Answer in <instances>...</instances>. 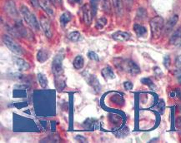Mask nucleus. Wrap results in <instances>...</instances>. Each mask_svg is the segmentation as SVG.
I'll return each instance as SVG.
<instances>
[{
    "mask_svg": "<svg viewBox=\"0 0 181 143\" xmlns=\"http://www.w3.org/2000/svg\"><path fill=\"white\" fill-rule=\"evenodd\" d=\"M87 56H88V58L90 60H92V61H95V62H98L99 60V56H98V54L96 53H94V52H93V51H90V52H88V54H87Z\"/></svg>",
    "mask_w": 181,
    "mask_h": 143,
    "instance_id": "25",
    "label": "nucleus"
},
{
    "mask_svg": "<svg viewBox=\"0 0 181 143\" xmlns=\"http://www.w3.org/2000/svg\"><path fill=\"white\" fill-rule=\"evenodd\" d=\"M112 3L114 8H115V13L118 16H121L123 13V9H124L123 0H112Z\"/></svg>",
    "mask_w": 181,
    "mask_h": 143,
    "instance_id": "15",
    "label": "nucleus"
},
{
    "mask_svg": "<svg viewBox=\"0 0 181 143\" xmlns=\"http://www.w3.org/2000/svg\"><path fill=\"white\" fill-rule=\"evenodd\" d=\"M133 83L131 82H129V81H127V82H124V88L125 90H131L132 88H133Z\"/></svg>",
    "mask_w": 181,
    "mask_h": 143,
    "instance_id": "28",
    "label": "nucleus"
},
{
    "mask_svg": "<svg viewBox=\"0 0 181 143\" xmlns=\"http://www.w3.org/2000/svg\"><path fill=\"white\" fill-rule=\"evenodd\" d=\"M68 1H69V3H71V4H75V3L79 4V3H82V0H68Z\"/></svg>",
    "mask_w": 181,
    "mask_h": 143,
    "instance_id": "34",
    "label": "nucleus"
},
{
    "mask_svg": "<svg viewBox=\"0 0 181 143\" xmlns=\"http://www.w3.org/2000/svg\"><path fill=\"white\" fill-rule=\"evenodd\" d=\"M40 26L43 28V31L46 37L48 38H51L53 36V32H52V28H51L49 20L45 17H42L40 19Z\"/></svg>",
    "mask_w": 181,
    "mask_h": 143,
    "instance_id": "7",
    "label": "nucleus"
},
{
    "mask_svg": "<svg viewBox=\"0 0 181 143\" xmlns=\"http://www.w3.org/2000/svg\"><path fill=\"white\" fill-rule=\"evenodd\" d=\"M115 64L118 68L123 69L132 75H137L140 72L139 67L134 62L131 61V60L124 61L122 59H119V63H115Z\"/></svg>",
    "mask_w": 181,
    "mask_h": 143,
    "instance_id": "3",
    "label": "nucleus"
},
{
    "mask_svg": "<svg viewBox=\"0 0 181 143\" xmlns=\"http://www.w3.org/2000/svg\"><path fill=\"white\" fill-rule=\"evenodd\" d=\"M126 2H127V3H132V2H133V0H125Z\"/></svg>",
    "mask_w": 181,
    "mask_h": 143,
    "instance_id": "35",
    "label": "nucleus"
},
{
    "mask_svg": "<svg viewBox=\"0 0 181 143\" xmlns=\"http://www.w3.org/2000/svg\"><path fill=\"white\" fill-rule=\"evenodd\" d=\"M86 80L91 87L93 88V90L99 93L101 91V85L99 83L98 78L94 76V75H89L88 77H86Z\"/></svg>",
    "mask_w": 181,
    "mask_h": 143,
    "instance_id": "10",
    "label": "nucleus"
},
{
    "mask_svg": "<svg viewBox=\"0 0 181 143\" xmlns=\"http://www.w3.org/2000/svg\"><path fill=\"white\" fill-rule=\"evenodd\" d=\"M102 8L104 9V11L109 13L110 11V5H109V2L108 0H103L102 1Z\"/></svg>",
    "mask_w": 181,
    "mask_h": 143,
    "instance_id": "27",
    "label": "nucleus"
},
{
    "mask_svg": "<svg viewBox=\"0 0 181 143\" xmlns=\"http://www.w3.org/2000/svg\"><path fill=\"white\" fill-rule=\"evenodd\" d=\"M14 63L16 64V66L18 67V68L20 71H26L30 68V65L27 63L25 60L19 58H14Z\"/></svg>",
    "mask_w": 181,
    "mask_h": 143,
    "instance_id": "14",
    "label": "nucleus"
},
{
    "mask_svg": "<svg viewBox=\"0 0 181 143\" xmlns=\"http://www.w3.org/2000/svg\"><path fill=\"white\" fill-rule=\"evenodd\" d=\"M49 58V53L46 49H40L37 53V60L39 63H44Z\"/></svg>",
    "mask_w": 181,
    "mask_h": 143,
    "instance_id": "16",
    "label": "nucleus"
},
{
    "mask_svg": "<svg viewBox=\"0 0 181 143\" xmlns=\"http://www.w3.org/2000/svg\"><path fill=\"white\" fill-rule=\"evenodd\" d=\"M170 43L172 45H181V28L174 32L170 38Z\"/></svg>",
    "mask_w": 181,
    "mask_h": 143,
    "instance_id": "12",
    "label": "nucleus"
},
{
    "mask_svg": "<svg viewBox=\"0 0 181 143\" xmlns=\"http://www.w3.org/2000/svg\"><path fill=\"white\" fill-rule=\"evenodd\" d=\"M175 76L177 77V78H178L179 83H181V67L180 69H178V70L175 72Z\"/></svg>",
    "mask_w": 181,
    "mask_h": 143,
    "instance_id": "32",
    "label": "nucleus"
},
{
    "mask_svg": "<svg viewBox=\"0 0 181 143\" xmlns=\"http://www.w3.org/2000/svg\"><path fill=\"white\" fill-rule=\"evenodd\" d=\"M83 19H84V21L87 25H89V24L92 23V20H93V10H92V7H91L89 4H85V5L83 7Z\"/></svg>",
    "mask_w": 181,
    "mask_h": 143,
    "instance_id": "8",
    "label": "nucleus"
},
{
    "mask_svg": "<svg viewBox=\"0 0 181 143\" xmlns=\"http://www.w3.org/2000/svg\"><path fill=\"white\" fill-rule=\"evenodd\" d=\"M63 60H64V55L61 53H59L55 56L52 63V71L53 74L56 77H61L63 73Z\"/></svg>",
    "mask_w": 181,
    "mask_h": 143,
    "instance_id": "5",
    "label": "nucleus"
},
{
    "mask_svg": "<svg viewBox=\"0 0 181 143\" xmlns=\"http://www.w3.org/2000/svg\"><path fill=\"white\" fill-rule=\"evenodd\" d=\"M106 24H107V19H105V18H101V19H99V20L97 21V23H96L95 28H97V29L101 30L104 28V27L106 26Z\"/></svg>",
    "mask_w": 181,
    "mask_h": 143,
    "instance_id": "23",
    "label": "nucleus"
},
{
    "mask_svg": "<svg viewBox=\"0 0 181 143\" xmlns=\"http://www.w3.org/2000/svg\"><path fill=\"white\" fill-rule=\"evenodd\" d=\"M133 30H134V32H135L138 37H144V35H146L147 33L146 28L140 24H134L133 25Z\"/></svg>",
    "mask_w": 181,
    "mask_h": 143,
    "instance_id": "18",
    "label": "nucleus"
},
{
    "mask_svg": "<svg viewBox=\"0 0 181 143\" xmlns=\"http://www.w3.org/2000/svg\"><path fill=\"white\" fill-rule=\"evenodd\" d=\"M101 74L102 76L107 80L109 79H114L115 77V75L114 73V71L112 70L111 67H104V68L102 69L101 71Z\"/></svg>",
    "mask_w": 181,
    "mask_h": 143,
    "instance_id": "17",
    "label": "nucleus"
},
{
    "mask_svg": "<svg viewBox=\"0 0 181 143\" xmlns=\"http://www.w3.org/2000/svg\"><path fill=\"white\" fill-rule=\"evenodd\" d=\"M51 1H52V2H53V3H55V2H56V0H51Z\"/></svg>",
    "mask_w": 181,
    "mask_h": 143,
    "instance_id": "36",
    "label": "nucleus"
},
{
    "mask_svg": "<svg viewBox=\"0 0 181 143\" xmlns=\"http://www.w3.org/2000/svg\"><path fill=\"white\" fill-rule=\"evenodd\" d=\"M137 19H139V20H142V19H144L147 17V12L144 8H138V11H137Z\"/></svg>",
    "mask_w": 181,
    "mask_h": 143,
    "instance_id": "24",
    "label": "nucleus"
},
{
    "mask_svg": "<svg viewBox=\"0 0 181 143\" xmlns=\"http://www.w3.org/2000/svg\"><path fill=\"white\" fill-rule=\"evenodd\" d=\"M37 76H38V82H39L40 86H41L43 88H47V87H48V82L45 75L43 74V73H38Z\"/></svg>",
    "mask_w": 181,
    "mask_h": 143,
    "instance_id": "21",
    "label": "nucleus"
},
{
    "mask_svg": "<svg viewBox=\"0 0 181 143\" xmlns=\"http://www.w3.org/2000/svg\"><path fill=\"white\" fill-rule=\"evenodd\" d=\"M29 1L30 3H31V4H32L35 8H38L40 6L39 0H29Z\"/></svg>",
    "mask_w": 181,
    "mask_h": 143,
    "instance_id": "30",
    "label": "nucleus"
},
{
    "mask_svg": "<svg viewBox=\"0 0 181 143\" xmlns=\"http://www.w3.org/2000/svg\"><path fill=\"white\" fill-rule=\"evenodd\" d=\"M150 28H151L152 35L153 37L158 38L160 37V35L162 33L165 27V21L162 17L156 16L150 20L149 22Z\"/></svg>",
    "mask_w": 181,
    "mask_h": 143,
    "instance_id": "2",
    "label": "nucleus"
},
{
    "mask_svg": "<svg viewBox=\"0 0 181 143\" xmlns=\"http://www.w3.org/2000/svg\"><path fill=\"white\" fill-rule=\"evenodd\" d=\"M3 42L11 52H13V53H15L17 55H22L23 54V49H22L21 46L19 45L13 37H11L8 35H3Z\"/></svg>",
    "mask_w": 181,
    "mask_h": 143,
    "instance_id": "4",
    "label": "nucleus"
},
{
    "mask_svg": "<svg viewBox=\"0 0 181 143\" xmlns=\"http://www.w3.org/2000/svg\"><path fill=\"white\" fill-rule=\"evenodd\" d=\"M175 64L176 66L180 68L181 67V55H179L175 59Z\"/></svg>",
    "mask_w": 181,
    "mask_h": 143,
    "instance_id": "31",
    "label": "nucleus"
},
{
    "mask_svg": "<svg viewBox=\"0 0 181 143\" xmlns=\"http://www.w3.org/2000/svg\"><path fill=\"white\" fill-rule=\"evenodd\" d=\"M179 21V16L178 15H174L169 19V21L167 22V24H165V32H170L171 30L173 29L174 27L175 26L177 23Z\"/></svg>",
    "mask_w": 181,
    "mask_h": 143,
    "instance_id": "13",
    "label": "nucleus"
},
{
    "mask_svg": "<svg viewBox=\"0 0 181 143\" xmlns=\"http://www.w3.org/2000/svg\"><path fill=\"white\" fill-rule=\"evenodd\" d=\"M4 11H5L8 16H10L13 19H17L19 18V12L17 10L16 5L13 0L7 1L4 5Z\"/></svg>",
    "mask_w": 181,
    "mask_h": 143,
    "instance_id": "6",
    "label": "nucleus"
},
{
    "mask_svg": "<svg viewBox=\"0 0 181 143\" xmlns=\"http://www.w3.org/2000/svg\"><path fill=\"white\" fill-rule=\"evenodd\" d=\"M68 37L72 42H78L80 39V33L77 32V31H74V32H69V35H68Z\"/></svg>",
    "mask_w": 181,
    "mask_h": 143,
    "instance_id": "22",
    "label": "nucleus"
},
{
    "mask_svg": "<svg viewBox=\"0 0 181 143\" xmlns=\"http://www.w3.org/2000/svg\"><path fill=\"white\" fill-rule=\"evenodd\" d=\"M20 13L24 18V21L26 22L31 28H33L35 31L39 30V23L36 19V17L34 16V14L31 13L26 6H22L20 8Z\"/></svg>",
    "mask_w": 181,
    "mask_h": 143,
    "instance_id": "1",
    "label": "nucleus"
},
{
    "mask_svg": "<svg viewBox=\"0 0 181 143\" xmlns=\"http://www.w3.org/2000/svg\"><path fill=\"white\" fill-rule=\"evenodd\" d=\"M40 7L50 16L54 14V5L51 0H39Z\"/></svg>",
    "mask_w": 181,
    "mask_h": 143,
    "instance_id": "9",
    "label": "nucleus"
},
{
    "mask_svg": "<svg viewBox=\"0 0 181 143\" xmlns=\"http://www.w3.org/2000/svg\"><path fill=\"white\" fill-rule=\"evenodd\" d=\"M112 37L116 41H119V42H126L130 38V34L126 32L118 31V32L113 33Z\"/></svg>",
    "mask_w": 181,
    "mask_h": 143,
    "instance_id": "11",
    "label": "nucleus"
},
{
    "mask_svg": "<svg viewBox=\"0 0 181 143\" xmlns=\"http://www.w3.org/2000/svg\"><path fill=\"white\" fill-rule=\"evenodd\" d=\"M164 64H165V67L169 68V67L170 65V58L169 56H166L165 58V59H164Z\"/></svg>",
    "mask_w": 181,
    "mask_h": 143,
    "instance_id": "29",
    "label": "nucleus"
},
{
    "mask_svg": "<svg viewBox=\"0 0 181 143\" xmlns=\"http://www.w3.org/2000/svg\"><path fill=\"white\" fill-rule=\"evenodd\" d=\"M73 65L76 69H81L84 67V58H83L81 55L77 56L75 58L74 62H73Z\"/></svg>",
    "mask_w": 181,
    "mask_h": 143,
    "instance_id": "20",
    "label": "nucleus"
},
{
    "mask_svg": "<svg viewBox=\"0 0 181 143\" xmlns=\"http://www.w3.org/2000/svg\"><path fill=\"white\" fill-rule=\"evenodd\" d=\"M141 82L143 84L147 85L148 87H149L150 88H155V86L154 84V82H152L151 79H149V78H142L141 79Z\"/></svg>",
    "mask_w": 181,
    "mask_h": 143,
    "instance_id": "26",
    "label": "nucleus"
},
{
    "mask_svg": "<svg viewBox=\"0 0 181 143\" xmlns=\"http://www.w3.org/2000/svg\"><path fill=\"white\" fill-rule=\"evenodd\" d=\"M158 107H159V110H161V113L163 112V111H164V109H165V103H164V102L161 101L159 103V106H158Z\"/></svg>",
    "mask_w": 181,
    "mask_h": 143,
    "instance_id": "33",
    "label": "nucleus"
},
{
    "mask_svg": "<svg viewBox=\"0 0 181 143\" xmlns=\"http://www.w3.org/2000/svg\"><path fill=\"white\" fill-rule=\"evenodd\" d=\"M71 19H72V16H71V14L68 12H65L62 14L61 16H60V24L62 25V27H66L67 24H69V22L71 21Z\"/></svg>",
    "mask_w": 181,
    "mask_h": 143,
    "instance_id": "19",
    "label": "nucleus"
}]
</instances>
